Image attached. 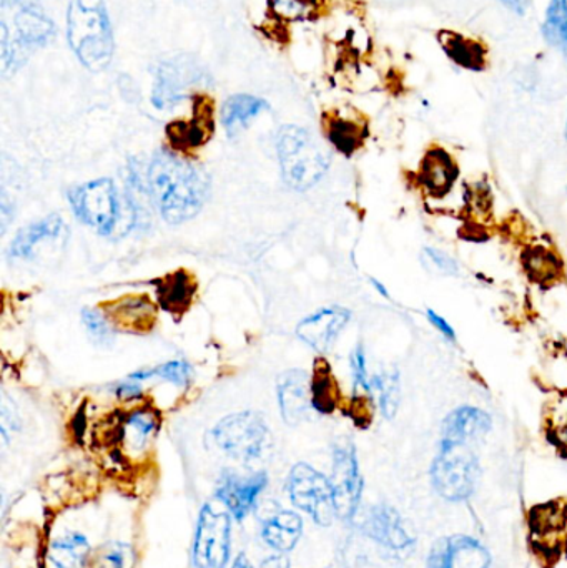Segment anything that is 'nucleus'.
I'll return each mask as SVG.
<instances>
[{"instance_id": "6ab92c4d", "label": "nucleus", "mask_w": 567, "mask_h": 568, "mask_svg": "<svg viewBox=\"0 0 567 568\" xmlns=\"http://www.w3.org/2000/svg\"><path fill=\"white\" fill-rule=\"evenodd\" d=\"M436 39L443 52L455 65L469 72H483L488 67V47L482 40L449 29L438 30Z\"/></svg>"}, {"instance_id": "a18cd8bd", "label": "nucleus", "mask_w": 567, "mask_h": 568, "mask_svg": "<svg viewBox=\"0 0 567 568\" xmlns=\"http://www.w3.org/2000/svg\"><path fill=\"white\" fill-rule=\"evenodd\" d=\"M566 139H567V123H566Z\"/></svg>"}, {"instance_id": "5701e85b", "label": "nucleus", "mask_w": 567, "mask_h": 568, "mask_svg": "<svg viewBox=\"0 0 567 568\" xmlns=\"http://www.w3.org/2000/svg\"><path fill=\"white\" fill-rule=\"evenodd\" d=\"M458 176V169L446 150L432 149L426 153L419 169V179L433 195H445Z\"/></svg>"}, {"instance_id": "bb28decb", "label": "nucleus", "mask_w": 567, "mask_h": 568, "mask_svg": "<svg viewBox=\"0 0 567 568\" xmlns=\"http://www.w3.org/2000/svg\"><path fill=\"white\" fill-rule=\"evenodd\" d=\"M325 130L333 146L345 155L355 152L365 139V130L360 123L338 115L326 116Z\"/></svg>"}, {"instance_id": "c756f323", "label": "nucleus", "mask_w": 567, "mask_h": 568, "mask_svg": "<svg viewBox=\"0 0 567 568\" xmlns=\"http://www.w3.org/2000/svg\"><path fill=\"white\" fill-rule=\"evenodd\" d=\"M543 33L549 45L556 47L567 60V0L549 2Z\"/></svg>"}, {"instance_id": "f3484780", "label": "nucleus", "mask_w": 567, "mask_h": 568, "mask_svg": "<svg viewBox=\"0 0 567 568\" xmlns=\"http://www.w3.org/2000/svg\"><path fill=\"white\" fill-rule=\"evenodd\" d=\"M279 403L283 419L290 426L306 419L312 409V387L306 373L288 371L279 379Z\"/></svg>"}, {"instance_id": "f257e3e1", "label": "nucleus", "mask_w": 567, "mask_h": 568, "mask_svg": "<svg viewBox=\"0 0 567 568\" xmlns=\"http://www.w3.org/2000/svg\"><path fill=\"white\" fill-rule=\"evenodd\" d=\"M145 175L150 199L172 225L192 220L209 196V175L175 153H156Z\"/></svg>"}, {"instance_id": "58836bf2", "label": "nucleus", "mask_w": 567, "mask_h": 568, "mask_svg": "<svg viewBox=\"0 0 567 568\" xmlns=\"http://www.w3.org/2000/svg\"><path fill=\"white\" fill-rule=\"evenodd\" d=\"M117 396L120 397V399L123 400H135L139 399L140 396H142V387H140V384L136 383V381L133 379H126L125 383L120 384L119 387H117Z\"/></svg>"}, {"instance_id": "f03ea898", "label": "nucleus", "mask_w": 567, "mask_h": 568, "mask_svg": "<svg viewBox=\"0 0 567 568\" xmlns=\"http://www.w3.org/2000/svg\"><path fill=\"white\" fill-rule=\"evenodd\" d=\"M69 199L77 219L100 235L120 239L135 226V205L119 192L112 180L83 183L70 192Z\"/></svg>"}, {"instance_id": "37998d69", "label": "nucleus", "mask_w": 567, "mask_h": 568, "mask_svg": "<svg viewBox=\"0 0 567 568\" xmlns=\"http://www.w3.org/2000/svg\"><path fill=\"white\" fill-rule=\"evenodd\" d=\"M232 568H253L252 564H250L249 557L245 556V554H240L239 557H236L235 562H233Z\"/></svg>"}, {"instance_id": "423d86ee", "label": "nucleus", "mask_w": 567, "mask_h": 568, "mask_svg": "<svg viewBox=\"0 0 567 568\" xmlns=\"http://www.w3.org/2000/svg\"><path fill=\"white\" fill-rule=\"evenodd\" d=\"M213 439L226 456L242 463L262 459L272 443L263 417L250 410L220 420L213 429Z\"/></svg>"}, {"instance_id": "7c9ffc66", "label": "nucleus", "mask_w": 567, "mask_h": 568, "mask_svg": "<svg viewBox=\"0 0 567 568\" xmlns=\"http://www.w3.org/2000/svg\"><path fill=\"white\" fill-rule=\"evenodd\" d=\"M193 371L186 361H170V363L162 364V366L153 367V369L136 371L130 376V379L146 381L152 377H159V379L169 381V383L175 384L179 387H186L192 381Z\"/></svg>"}, {"instance_id": "20e7f679", "label": "nucleus", "mask_w": 567, "mask_h": 568, "mask_svg": "<svg viewBox=\"0 0 567 568\" xmlns=\"http://www.w3.org/2000/svg\"><path fill=\"white\" fill-rule=\"evenodd\" d=\"M276 150L283 180L296 192H306L315 186L328 170V153L313 139L312 133L300 126H283Z\"/></svg>"}, {"instance_id": "f8f14e48", "label": "nucleus", "mask_w": 567, "mask_h": 568, "mask_svg": "<svg viewBox=\"0 0 567 568\" xmlns=\"http://www.w3.org/2000/svg\"><path fill=\"white\" fill-rule=\"evenodd\" d=\"M363 529L369 539L389 552H408L415 546V537L409 532L398 510L385 504L369 509Z\"/></svg>"}, {"instance_id": "e433bc0d", "label": "nucleus", "mask_w": 567, "mask_h": 568, "mask_svg": "<svg viewBox=\"0 0 567 568\" xmlns=\"http://www.w3.org/2000/svg\"><path fill=\"white\" fill-rule=\"evenodd\" d=\"M423 255H425V260L429 265H432V268L442 273V275H459L458 262H456L455 258H452L448 253L442 252V250L438 248H432V246H426V248L423 250Z\"/></svg>"}, {"instance_id": "0eeeda50", "label": "nucleus", "mask_w": 567, "mask_h": 568, "mask_svg": "<svg viewBox=\"0 0 567 568\" xmlns=\"http://www.w3.org/2000/svg\"><path fill=\"white\" fill-rule=\"evenodd\" d=\"M286 494L293 506L308 514L318 526H330L336 517L332 483L308 464H296L290 470Z\"/></svg>"}, {"instance_id": "a19ab883", "label": "nucleus", "mask_w": 567, "mask_h": 568, "mask_svg": "<svg viewBox=\"0 0 567 568\" xmlns=\"http://www.w3.org/2000/svg\"><path fill=\"white\" fill-rule=\"evenodd\" d=\"M499 2L505 3L506 7H508L509 10H513V12L518 13V16H523L526 10V0H499Z\"/></svg>"}, {"instance_id": "393cba45", "label": "nucleus", "mask_w": 567, "mask_h": 568, "mask_svg": "<svg viewBox=\"0 0 567 568\" xmlns=\"http://www.w3.org/2000/svg\"><path fill=\"white\" fill-rule=\"evenodd\" d=\"M49 557L57 568H83L90 559L89 540L80 534H65L50 544Z\"/></svg>"}, {"instance_id": "f704fd0d", "label": "nucleus", "mask_w": 567, "mask_h": 568, "mask_svg": "<svg viewBox=\"0 0 567 568\" xmlns=\"http://www.w3.org/2000/svg\"><path fill=\"white\" fill-rule=\"evenodd\" d=\"M132 549L122 544L103 547L102 552L93 560V568H130L132 566Z\"/></svg>"}, {"instance_id": "4be33fe9", "label": "nucleus", "mask_w": 567, "mask_h": 568, "mask_svg": "<svg viewBox=\"0 0 567 568\" xmlns=\"http://www.w3.org/2000/svg\"><path fill=\"white\" fill-rule=\"evenodd\" d=\"M303 534V520L298 514L290 510H279V513L263 520L262 539L265 540L270 549L276 552L285 554L295 549L300 537Z\"/></svg>"}, {"instance_id": "aec40b11", "label": "nucleus", "mask_w": 567, "mask_h": 568, "mask_svg": "<svg viewBox=\"0 0 567 568\" xmlns=\"http://www.w3.org/2000/svg\"><path fill=\"white\" fill-rule=\"evenodd\" d=\"M160 426V417L152 407H136L120 424V440L130 454H142L152 443Z\"/></svg>"}, {"instance_id": "b1692460", "label": "nucleus", "mask_w": 567, "mask_h": 568, "mask_svg": "<svg viewBox=\"0 0 567 568\" xmlns=\"http://www.w3.org/2000/svg\"><path fill=\"white\" fill-rule=\"evenodd\" d=\"M269 103L253 95H235L223 106V125L230 136H235L249 126L253 119L265 112Z\"/></svg>"}, {"instance_id": "2f4dec72", "label": "nucleus", "mask_w": 567, "mask_h": 568, "mask_svg": "<svg viewBox=\"0 0 567 568\" xmlns=\"http://www.w3.org/2000/svg\"><path fill=\"white\" fill-rule=\"evenodd\" d=\"M20 37L29 43H40L42 40L52 36V23L43 17V13L37 9L22 10L17 17Z\"/></svg>"}, {"instance_id": "cd10ccee", "label": "nucleus", "mask_w": 567, "mask_h": 568, "mask_svg": "<svg viewBox=\"0 0 567 568\" xmlns=\"http://www.w3.org/2000/svg\"><path fill=\"white\" fill-rule=\"evenodd\" d=\"M378 394L379 410L385 419H395L402 403V381L396 369L373 376V394Z\"/></svg>"}, {"instance_id": "39448f33", "label": "nucleus", "mask_w": 567, "mask_h": 568, "mask_svg": "<svg viewBox=\"0 0 567 568\" xmlns=\"http://www.w3.org/2000/svg\"><path fill=\"white\" fill-rule=\"evenodd\" d=\"M473 444L439 443L432 464L433 489L448 503H465L478 487L482 467Z\"/></svg>"}, {"instance_id": "ddd939ff", "label": "nucleus", "mask_w": 567, "mask_h": 568, "mask_svg": "<svg viewBox=\"0 0 567 568\" xmlns=\"http://www.w3.org/2000/svg\"><path fill=\"white\" fill-rule=\"evenodd\" d=\"M215 130L213 105L206 97H196L193 113L189 120H176L166 126V136L173 149L180 152L200 149L209 142Z\"/></svg>"}, {"instance_id": "c9c22d12", "label": "nucleus", "mask_w": 567, "mask_h": 568, "mask_svg": "<svg viewBox=\"0 0 567 568\" xmlns=\"http://www.w3.org/2000/svg\"><path fill=\"white\" fill-rule=\"evenodd\" d=\"M82 320L90 336H92L97 343L105 344L112 339L113 326L109 317L105 316V313L102 314L100 311L85 307V310L82 311Z\"/></svg>"}, {"instance_id": "dca6fc26", "label": "nucleus", "mask_w": 567, "mask_h": 568, "mask_svg": "<svg viewBox=\"0 0 567 568\" xmlns=\"http://www.w3.org/2000/svg\"><path fill=\"white\" fill-rule=\"evenodd\" d=\"M493 419L476 406H459L443 420L442 443L475 444L492 430Z\"/></svg>"}, {"instance_id": "a211bd4d", "label": "nucleus", "mask_w": 567, "mask_h": 568, "mask_svg": "<svg viewBox=\"0 0 567 568\" xmlns=\"http://www.w3.org/2000/svg\"><path fill=\"white\" fill-rule=\"evenodd\" d=\"M105 316L125 333H146L155 324L156 311L146 296H125L107 304Z\"/></svg>"}, {"instance_id": "72a5a7b5", "label": "nucleus", "mask_w": 567, "mask_h": 568, "mask_svg": "<svg viewBox=\"0 0 567 568\" xmlns=\"http://www.w3.org/2000/svg\"><path fill=\"white\" fill-rule=\"evenodd\" d=\"M352 376L355 396H373V377H369L366 354L362 344L352 353Z\"/></svg>"}, {"instance_id": "a878e982", "label": "nucleus", "mask_w": 567, "mask_h": 568, "mask_svg": "<svg viewBox=\"0 0 567 568\" xmlns=\"http://www.w3.org/2000/svg\"><path fill=\"white\" fill-rule=\"evenodd\" d=\"M312 406L313 409L322 414H330L338 406V386H336L335 376H333L332 367L326 361L320 359L315 363V373L312 381Z\"/></svg>"}, {"instance_id": "473e14b6", "label": "nucleus", "mask_w": 567, "mask_h": 568, "mask_svg": "<svg viewBox=\"0 0 567 568\" xmlns=\"http://www.w3.org/2000/svg\"><path fill=\"white\" fill-rule=\"evenodd\" d=\"M270 10L280 20H305L316 10V0H270Z\"/></svg>"}, {"instance_id": "7ed1b4c3", "label": "nucleus", "mask_w": 567, "mask_h": 568, "mask_svg": "<svg viewBox=\"0 0 567 568\" xmlns=\"http://www.w3.org/2000/svg\"><path fill=\"white\" fill-rule=\"evenodd\" d=\"M67 33L80 62L92 70L109 67L113 55V36L103 0H72L67 13Z\"/></svg>"}, {"instance_id": "4c0bfd02", "label": "nucleus", "mask_w": 567, "mask_h": 568, "mask_svg": "<svg viewBox=\"0 0 567 568\" xmlns=\"http://www.w3.org/2000/svg\"><path fill=\"white\" fill-rule=\"evenodd\" d=\"M426 320H428V323L432 324V326L435 327V329L438 331V333L442 334L446 341H452V343H455V327H453L452 324H449L448 321L442 316V314H438L433 310H426Z\"/></svg>"}, {"instance_id": "6e6552de", "label": "nucleus", "mask_w": 567, "mask_h": 568, "mask_svg": "<svg viewBox=\"0 0 567 568\" xmlns=\"http://www.w3.org/2000/svg\"><path fill=\"white\" fill-rule=\"evenodd\" d=\"M229 514L206 504L200 510L193 539V566L196 568H225L230 557Z\"/></svg>"}, {"instance_id": "9b49d317", "label": "nucleus", "mask_w": 567, "mask_h": 568, "mask_svg": "<svg viewBox=\"0 0 567 568\" xmlns=\"http://www.w3.org/2000/svg\"><path fill=\"white\" fill-rule=\"evenodd\" d=\"M352 313L345 307H322L300 321L296 336L316 353H328L342 331L348 326Z\"/></svg>"}, {"instance_id": "c03bdc74", "label": "nucleus", "mask_w": 567, "mask_h": 568, "mask_svg": "<svg viewBox=\"0 0 567 568\" xmlns=\"http://www.w3.org/2000/svg\"><path fill=\"white\" fill-rule=\"evenodd\" d=\"M2 2H3V3H7V2H9V0H2Z\"/></svg>"}, {"instance_id": "1a4fd4ad", "label": "nucleus", "mask_w": 567, "mask_h": 568, "mask_svg": "<svg viewBox=\"0 0 567 568\" xmlns=\"http://www.w3.org/2000/svg\"><path fill=\"white\" fill-rule=\"evenodd\" d=\"M330 483H332L336 517L342 520H353L362 503L363 477L355 446L352 443L338 444L333 450Z\"/></svg>"}, {"instance_id": "4468645a", "label": "nucleus", "mask_w": 567, "mask_h": 568, "mask_svg": "<svg viewBox=\"0 0 567 568\" xmlns=\"http://www.w3.org/2000/svg\"><path fill=\"white\" fill-rule=\"evenodd\" d=\"M266 484H269V479L263 473L246 477L226 473L216 487V497L222 500L223 506L235 519L243 520L252 513L256 499L265 489Z\"/></svg>"}, {"instance_id": "9d476101", "label": "nucleus", "mask_w": 567, "mask_h": 568, "mask_svg": "<svg viewBox=\"0 0 567 568\" xmlns=\"http://www.w3.org/2000/svg\"><path fill=\"white\" fill-rule=\"evenodd\" d=\"M428 568H492V554L473 537H443L429 550Z\"/></svg>"}, {"instance_id": "c85d7f7f", "label": "nucleus", "mask_w": 567, "mask_h": 568, "mask_svg": "<svg viewBox=\"0 0 567 568\" xmlns=\"http://www.w3.org/2000/svg\"><path fill=\"white\" fill-rule=\"evenodd\" d=\"M183 70L173 63H165L159 70L156 79L155 93H153V103L159 109H165L169 105H175L182 99V89L186 85L182 79Z\"/></svg>"}, {"instance_id": "79ce46f5", "label": "nucleus", "mask_w": 567, "mask_h": 568, "mask_svg": "<svg viewBox=\"0 0 567 568\" xmlns=\"http://www.w3.org/2000/svg\"><path fill=\"white\" fill-rule=\"evenodd\" d=\"M369 282H372V286L375 287L376 293H378L379 296L385 297V300H392V297H389V291L386 290L385 284H383L382 282H379V280L376 278H372L369 280Z\"/></svg>"}, {"instance_id": "412c9836", "label": "nucleus", "mask_w": 567, "mask_h": 568, "mask_svg": "<svg viewBox=\"0 0 567 568\" xmlns=\"http://www.w3.org/2000/svg\"><path fill=\"white\" fill-rule=\"evenodd\" d=\"M155 287L160 307L170 314L186 313L196 293L195 278L185 270L163 276Z\"/></svg>"}, {"instance_id": "ea45409f", "label": "nucleus", "mask_w": 567, "mask_h": 568, "mask_svg": "<svg viewBox=\"0 0 567 568\" xmlns=\"http://www.w3.org/2000/svg\"><path fill=\"white\" fill-rule=\"evenodd\" d=\"M262 568H292L290 567V560L283 556H273L270 559H266L265 562L262 564Z\"/></svg>"}, {"instance_id": "2eb2a0df", "label": "nucleus", "mask_w": 567, "mask_h": 568, "mask_svg": "<svg viewBox=\"0 0 567 568\" xmlns=\"http://www.w3.org/2000/svg\"><path fill=\"white\" fill-rule=\"evenodd\" d=\"M67 235H69V229L59 215L47 216L20 230L10 246V255L17 260L39 258L42 250L52 246L47 243H62Z\"/></svg>"}]
</instances>
